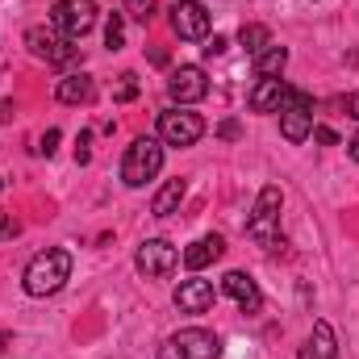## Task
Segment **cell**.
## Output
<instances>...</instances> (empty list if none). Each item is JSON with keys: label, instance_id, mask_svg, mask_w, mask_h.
<instances>
[{"label": "cell", "instance_id": "cb8c5ba5", "mask_svg": "<svg viewBox=\"0 0 359 359\" xmlns=\"http://www.w3.org/2000/svg\"><path fill=\"white\" fill-rule=\"evenodd\" d=\"M34 151H38V155H46V159H50V155H55V151H59V130H46V134H42V138H38V147H34Z\"/></svg>", "mask_w": 359, "mask_h": 359}, {"label": "cell", "instance_id": "6da1fadb", "mask_svg": "<svg viewBox=\"0 0 359 359\" xmlns=\"http://www.w3.org/2000/svg\"><path fill=\"white\" fill-rule=\"evenodd\" d=\"M67 280H72V251H63V247L38 251L25 264V276H21V284H25L29 297H55Z\"/></svg>", "mask_w": 359, "mask_h": 359}, {"label": "cell", "instance_id": "8fae6325", "mask_svg": "<svg viewBox=\"0 0 359 359\" xmlns=\"http://www.w3.org/2000/svg\"><path fill=\"white\" fill-rule=\"evenodd\" d=\"M168 96H172L176 104H196V100H205V96H209V80H205V72H201L196 63L176 67V72L168 76Z\"/></svg>", "mask_w": 359, "mask_h": 359}, {"label": "cell", "instance_id": "f546056e", "mask_svg": "<svg viewBox=\"0 0 359 359\" xmlns=\"http://www.w3.org/2000/svg\"><path fill=\"white\" fill-rule=\"evenodd\" d=\"M343 109H347V117L359 121V92H347V96H343Z\"/></svg>", "mask_w": 359, "mask_h": 359}, {"label": "cell", "instance_id": "277c9868", "mask_svg": "<svg viewBox=\"0 0 359 359\" xmlns=\"http://www.w3.org/2000/svg\"><path fill=\"white\" fill-rule=\"evenodd\" d=\"M201 134H205V117L201 113H192L184 104H172V109L159 113V142L163 147H180V151L184 147H196Z\"/></svg>", "mask_w": 359, "mask_h": 359}, {"label": "cell", "instance_id": "8992f818", "mask_svg": "<svg viewBox=\"0 0 359 359\" xmlns=\"http://www.w3.org/2000/svg\"><path fill=\"white\" fill-rule=\"evenodd\" d=\"M217 355H222V339L213 330H201V326L180 330L159 347V359H217Z\"/></svg>", "mask_w": 359, "mask_h": 359}, {"label": "cell", "instance_id": "83f0119b", "mask_svg": "<svg viewBox=\"0 0 359 359\" xmlns=\"http://www.w3.org/2000/svg\"><path fill=\"white\" fill-rule=\"evenodd\" d=\"M313 138H318L322 147H339V134H334L330 126H313Z\"/></svg>", "mask_w": 359, "mask_h": 359}, {"label": "cell", "instance_id": "484cf974", "mask_svg": "<svg viewBox=\"0 0 359 359\" xmlns=\"http://www.w3.org/2000/svg\"><path fill=\"white\" fill-rule=\"evenodd\" d=\"M17 234H21V222H17L13 213H0V243H4V238H17Z\"/></svg>", "mask_w": 359, "mask_h": 359}, {"label": "cell", "instance_id": "30bf717a", "mask_svg": "<svg viewBox=\"0 0 359 359\" xmlns=\"http://www.w3.org/2000/svg\"><path fill=\"white\" fill-rule=\"evenodd\" d=\"M209 25H213V17H209V8L201 0H176L172 4V29H176V38H184V42H205L209 38Z\"/></svg>", "mask_w": 359, "mask_h": 359}, {"label": "cell", "instance_id": "f1b7e54d", "mask_svg": "<svg viewBox=\"0 0 359 359\" xmlns=\"http://www.w3.org/2000/svg\"><path fill=\"white\" fill-rule=\"evenodd\" d=\"M217 134L234 142V138H243V126H238V121H222V126H217Z\"/></svg>", "mask_w": 359, "mask_h": 359}, {"label": "cell", "instance_id": "d4e9b609", "mask_svg": "<svg viewBox=\"0 0 359 359\" xmlns=\"http://www.w3.org/2000/svg\"><path fill=\"white\" fill-rule=\"evenodd\" d=\"M92 159V130H80L76 138V163H88Z\"/></svg>", "mask_w": 359, "mask_h": 359}, {"label": "cell", "instance_id": "d6986e66", "mask_svg": "<svg viewBox=\"0 0 359 359\" xmlns=\"http://www.w3.org/2000/svg\"><path fill=\"white\" fill-rule=\"evenodd\" d=\"M284 67H288V50H284V46H276V42H271L268 50H259V55H255V76H259V80H276Z\"/></svg>", "mask_w": 359, "mask_h": 359}, {"label": "cell", "instance_id": "e0dca14e", "mask_svg": "<svg viewBox=\"0 0 359 359\" xmlns=\"http://www.w3.org/2000/svg\"><path fill=\"white\" fill-rule=\"evenodd\" d=\"M55 96H59L63 104H88L92 96H96V84H92V76H84V72H72V76L59 80Z\"/></svg>", "mask_w": 359, "mask_h": 359}, {"label": "cell", "instance_id": "9c48e42d", "mask_svg": "<svg viewBox=\"0 0 359 359\" xmlns=\"http://www.w3.org/2000/svg\"><path fill=\"white\" fill-rule=\"evenodd\" d=\"M180 264V251L168 243V238H147L134 255V268L142 271L147 280H168Z\"/></svg>", "mask_w": 359, "mask_h": 359}, {"label": "cell", "instance_id": "2e32d148", "mask_svg": "<svg viewBox=\"0 0 359 359\" xmlns=\"http://www.w3.org/2000/svg\"><path fill=\"white\" fill-rule=\"evenodd\" d=\"M297 359H339V339H334L330 322H313V330H309V339H305Z\"/></svg>", "mask_w": 359, "mask_h": 359}, {"label": "cell", "instance_id": "e575fe53", "mask_svg": "<svg viewBox=\"0 0 359 359\" xmlns=\"http://www.w3.org/2000/svg\"><path fill=\"white\" fill-rule=\"evenodd\" d=\"M0 192H4V180H0Z\"/></svg>", "mask_w": 359, "mask_h": 359}, {"label": "cell", "instance_id": "3957f363", "mask_svg": "<svg viewBox=\"0 0 359 359\" xmlns=\"http://www.w3.org/2000/svg\"><path fill=\"white\" fill-rule=\"evenodd\" d=\"M159 168H163V142L151 138V134H142V138L130 142V151L121 159V184L126 188H142L147 180L159 176Z\"/></svg>", "mask_w": 359, "mask_h": 359}, {"label": "cell", "instance_id": "7c38bea8", "mask_svg": "<svg viewBox=\"0 0 359 359\" xmlns=\"http://www.w3.org/2000/svg\"><path fill=\"white\" fill-rule=\"evenodd\" d=\"M222 292H226L243 313H259V309H264V292H259V284H255L247 271H226V276H222Z\"/></svg>", "mask_w": 359, "mask_h": 359}, {"label": "cell", "instance_id": "603a6c76", "mask_svg": "<svg viewBox=\"0 0 359 359\" xmlns=\"http://www.w3.org/2000/svg\"><path fill=\"white\" fill-rule=\"evenodd\" d=\"M126 13H130L134 21H142V25H147V21L155 17V0H126Z\"/></svg>", "mask_w": 359, "mask_h": 359}, {"label": "cell", "instance_id": "d6a6232c", "mask_svg": "<svg viewBox=\"0 0 359 359\" xmlns=\"http://www.w3.org/2000/svg\"><path fill=\"white\" fill-rule=\"evenodd\" d=\"M347 155H351V159H355V163H359V134H355V138H351V142H347Z\"/></svg>", "mask_w": 359, "mask_h": 359}, {"label": "cell", "instance_id": "4dcf8cb0", "mask_svg": "<svg viewBox=\"0 0 359 359\" xmlns=\"http://www.w3.org/2000/svg\"><path fill=\"white\" fill-rule=\"evenodd\" d=\"M151 63H155V67H168V50H163V46H155V50H151Z\"/></svg>", "mask_w": 359, "mask_h": 359}, {"label": "cell", "instance_id": "4316f807", "mask_svg": "<svg viewBox=\"0 0 359 359\" xmlns=\"http://www.w3.org/2000/svg\"><path fill=\"white\" fill-rule=\"evenodd\" d=\"M201 50L213 59V55H226V50H230V42H226L222 34H213V38H205V46H201Z\"/></svg>", "mask_w": 359, "mask_h": 359}, {"label": "cell", "instance_id": "4fadbf2b", "mask_svg": "<svg viewBox=\"0 0 359 359\" xmlns=\"http://www.w3.org/2000/svg\"><path fill=\"white\" fill-rule=\"evenodd\" d=\"M213 301H217V292H213L209 280H180V288H176V309L180 313H209Z\"/></svg>", "mask_w": 359, "mask_h": 359}, {"label": "cell", "instance_id": "52a82bcc", "mask_svg": "<svg viewBox=\"0 0 359 359\" xmlns=\"http://www.w3.org/2000/svg\"><path fill=\"white\" fill-rule=\"evenodd\" d=\"M96 13H100V8H96V0H55L50 21H55V29H59L63 38L80 42L92 25H96Z\"/></svg>", "mask_w": 359, "mask_h": 359}, {"label": "cell", "instance_id": "9a60e30c", "mask_svg": "<svg viewBox=\"0 0 359 359\" xmlns=\"http://www.w3.org/2000/svg\"><path fill=\"white\" fill-rule=\"evenodd\" d=\"M222 255H226V238H222V234H205V238H196L180 259H184L188 271H201V268H209V264H217Z\"/></svg>", "mask_w": 359, "mask_h": 359}, {"label": "cell", "instance_id": "ffe728a7", "mask_svg": "<svg viewBox=\"0 0 359 359\" xmlns=\"http://www.w3.org/2000/svg\"><path fill=\"white\" fill-rule=\"evenodd\" d=\"M238 46H243L247 55H259V50H268V46H271V29H268V25H259V21L243 25V29H238Z\"/></svg>", "mask_w": 359, "mask_h": 359}, {"label": "cell", "instance_id": "836d02e7", "mask_svg": "<svg viewBox=\"0 0 359 359\" xmlns=\"http://www.w3.org/2000/svg\"><path fill=\"white\" fill-rule=\"evenodd\" d=\"M4 347H8V334H4V330H0V351H4Z\"/></svg>", "mask_w": 359, "mask_h": 359}, {"label": "cell", "instance_id": "44dd1931", "mask_svg": "<svg viewBox=\"0 0 359 359\" xmlns=\"http://www.w3.org/2000/svg\"><path fill=\"white\" fill-rule=\"evenodd\" d=\"M104 46L109 50H121L126 46V13H109L104 17Z\"/></svg>", "mask_w": 359, "mask_h": 359}, {"label": "cell", "instance_id": "ba28073f", "mask_svg": "<svg viewBox=\"0 0 359 359\" xmlns=\"http://www.w3.org/2000/svg\"><path fill=\"white\" fill-rule=\"evenodd\" d=\"M280 134L288 142H305L313 134V96L309 92H301V88L288 92V100L280 109Z\"/></svg>", "mask_w": 359, "mask_h": 359}, {"label": "cell", "instance_id": "5b68a950", "mask_svg": "<svg viewBox=\"0 0 359 359\" xmlns=\"http://www.w3.org/2000/svg\"><path fill=\"white\" fill-rule=\"evenodd\" d=\"M25 46H29L34 59L50 63V67H67V63L80 59V46L72 38H63L59 29H46V25H29L25 29Z\"/></svg>", "mask_w": 359, "mask_h": 359}, {"label": "cell", "instance_id": "7402d4cb", "mask_svg": "<svg viewBox=\"0 0 359 359\" xmlns=\"http://www.w3.org/2000/svg\"><path fill=\"white\" fill-rule=\"evenodd\" d=\"M134 96H138V76H134V72H126V76H121V84L113 88V100H117V104H130Z\"/></svg>", "mask_w": 359, "mask_h": 359}, {"label": "cell", "instance_id": "1f68e13d", "mask_svg": "<svg viewBox=\"0 0 359 359\" xmlns=\"http://www.w3.org/2000/svg\"><path fill=\"white\" fill-rule=\"evenodd\" d=\"M13 117V100H0V121H8Z\"/></svg>", "mask_w": 359, "mask_h": 359}, {"label": "cell", "instance_id": "ac0fdd59", "mask_svg": "<svg viewBox=\"0 0 359 359\" xmlns=\"http://www.w3.org/2000/svg\"><path fill=\"white\" fill-rule=\"evenodd\" d=\"M184 192H188V180L176 176V180H168L159 192H155V201H151V213L155 217H172L180 209V201H184Z\"/></svg>", "mask_w": 359, "mask_h": 359}, {"label": "cell", "instance_id": "5bb4252c", "mask_svg": "<svg viewBox=\"0 0 359 359\" xmlns=\"http://www.w3.org/2000/svg\"><path fill=\"white\" fill-rule=\"evenodd\" d=\"M288 92H292V84H284L280 76H276V80H259V84L251 88V96H247V104H251L255 113H280L284 100H288Z\"/></svg>", "mask_w": 359, "mask_h": 359}, {"label": "cell", "instance_id": "7a4b0ae2", "mask_svg": "<svg viewBox=\"0 0 359 359\" xmlns=\"http://www.w3.org/2000/svg\"><path fill=\"white\" fill-rule=\"evenodd\" d=\"M280 205H284V192L276 184H264L259 196H255V209L247 217V238L264 251L284 247V234H280Z\"/></svg>", "mask_w": 359, "mask_h": 359}]
</instances>
